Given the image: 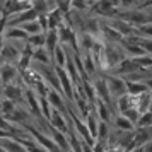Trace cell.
<instances>
[{
    "mask_svg": "<svg viewBox=\"0 0 152 152\" xmlns=\"http://www.w3.org/2000/svg\"><path fill=\"white\" fill-rule=\"evenodd\" d=\"M103 58H104V69H115L118 63L121 62L125 56V51L120 43H108L104 41L103 45Z\"/></svg>",
    "mask_w": 152,
    "mask_h": 152,
    "instance_id": "6da1fadb",
    "label": "cell"
},
{
    "mask_svg": "<svg viewBox=\"0 0 152 152\" xmlns=\"http://www.w3.org/2000/svg\"><path fill=\"white\" fill-rule=\"evenodd\" d=\"M91 10L99 17L115 19L120 14V0H96V2H92Z\"/></svg>",
    "mask_w": 152,
    "mask_h": 152,
    "instance_id": "7a4b0ae2",
    "label": "cell"
},
{
    "mask_svg": "<svg viewBox=\"0 0 152 152\" xmlns=\"http://www.w3.org/2000/svg\"><path fill=\"white\" fill-rule=\"evenodd\" d=\"M56 31H58V43H60V45L69 46L74 53H80V50H79V39H77V34H75V29L70 28L69 24H62V26L56 29Z\"/></svg>",
    "mask_w": 152,
    "mask_h": 152,
    "instance_id": "3957f363",
    "label": "cell"
},
{
    "mask_svg": "<svg viewBox=\"0 0 152 152\" xmlns=\"http://www.w3.org/2000/svg\"><path fill=\"white\" fill-rule=\"evenodd\" d=\"M118 19L128 22L133 28H138V26H144V24H149L152 22V14H145L142 10H120L118 14Z\"/></svg>",
    "mask_w": 152,
    "mask_h": 152,
    "instance_id": "277c9868",
    "label": "cell"
},
{
    "mask_svg": "<svg viewBox=\"0 0 152 152\" xmlns=\"http://www.w3.org/2000/svg\"><path fill=\"white\" fill-rule=\"evenodd\" d=\"M21 84L22 79H21ZM21 84H9L5 87H2V94L5 99H10L15 106H24L26 108V101H24V89L26 87H22Z\"/></svg>",
    "mask_w": 152,
    "mask_h": 152,
    "instance_id": "5b68a950",
    "label": "cell"
},
{
    "mask_svg": "<svg viewBox=\"0 0 152 152\" xmlns=\"http://www.w3.org/2000/svg\"><path fill=\"white\" fill-rule=\"evenodd\" d=\"M106 80V86H108V91L113 99H118L126 94V82H125L123 77H118V75H108L104 77Z\"/></svg>",
    "mask_w": 152,
    "mask_h": 152,
    "instance_id": "8992f818",
    "label": "cell"
},
{
    "mask_svg": "<svg viewBox=\"0 0 152 152\" xmlns=\"http://www.w3.org/2000/svg\"><path fill=\"white\" fill-rule=\"evenodd\" d=\"M21 58V50L15 46L12 41H5L4 46L0 50V63H10V65H17Z\"/></svg>",
    "mask_w": 152,
    "mask_h": 152,
    "instance_id": "52a82bcc",
    "label": "cell"
},
{
    "mask_svg": "<svg viewBox=\"0 0 152 152\" xmlns=\"http://www.w3.org/2000/svg\"><path fill=\"white\" fill-rule=\"evenodd\" d=\"M21 79V74L15 65L10 63H0V86L5 87L9 84H15V80Z\"/></svg>",
    "mask_w": 152,
    "mask_h": 152,
    "instance_id": "ba28073f",
    "label": "cell"
},
{
    "mask_svg": "<svg viewBox=\"0 0 152 152\" xmlns=\"http://www.w3.org/2000/svg\"><path fill=\"white\" fill-rule=\"evenodd\" d=\"M56 70V75L60 79V86H62V92H63V97L67 99V101H72V97H74V82H72V79L69 77L67 74V70L62 69V67H56L53 65Z\"/></svg>",
    "mask_w": 152,
    "mask_h": 152,
    "instance_id": "9c48e42d",
    "label": "cell"
},
{
    "mask_svg": "<svg viewBox=\"0 0 152 152\" xmlns=\"http://www.w3.org/2000/svg\"><path fill=\"white\" fill-rule=\"evenodd\" d=\"M46 99L48 103L51 104V108H55L56 111H60L62 115L69 116V104H67V99L63 97L62 92H58L55 89H50L48 94H46Z\"/></svg>",
    "mask_w": 152,
    "mask_h": 152,
    "instance_id": "30bf717a",
    "label": "cell"
},
{
    "mask_svg": "<svg viewBox=\"0 0 152 152\" xmlns=\"http://www.w3.org/2000/svg\"><path fill=\"white\" fill-rule=\"evenodd\" d=\"M140 70H144V69H140L137 63H135V60H133V58H123V60L118 63V65L111 70V72H113V75L126 77V75L135 74V72H140Z\"/></svg>",
    "mask_w": 152,
    "mask_h": 152,
    "instance_id": "8fae6325",
    "label": "cell"
},
{
    "mask_svg": "<svg viewBox=\"0 0 152 152\" xmlns=\"http://www.w3.org/2000/svg\"><path fill=\"white\" fill-rule=\"evenodd\" d=\"M5 120H7L9 123L15 125V126H24V125L29 123V120H31V113H29L24 106H17L10 115H7V116H4Z\"/></svg>",
    "mask_w": 152,
    "mask_h": 152,
    "instance_id": "7c38bea8",
    "label": "cell"
},
{
    "mask_svg": "<svg viewBox=\"0 0 152 152\" xmlns=\"http://www.w3.org/2000/svg\"><path fill=\"white\" fill-rule=\"evenodd\" d=\"M48 123L55 128V130H58V132H62V133H69V130H70V123H69V120H67V116L65 115H62L60 111H56L55 108L51 110V116H50V120H48Z\"/></svg>",
    "mask_w": 152,
    "mask_h": 152,
    "instance_id": "4fadbf2b",
    "label": "cell"
},
{
    "mask_svg": "<svg viewBox=\"0 0 152 152\" xmlns=\"http://www.w3.org/2000/svg\"><path fill=\"white\" fill-rule=\"evenodd\" d=\"M92 86H94V92H96V97H97V99H101L104 104H108L110 108H113V97H111L110 91H108V86H106L104 77L97 79V80L92 84Z\"/></svg>",
    "mask_w": 152,
    "mask_h": 152,
    "instance_id": "5bb4252c",
    "label": "cell"
},
{
    "mask_svg": "<svg viewBox=\"0 0 152 152\" xmlns=\"http://www.w3.org/2000/svg\"><path fill=\"white\" fill-rule=\"evenodd\" d=\"M31 7L28 2H22V0H5L4 2V14L2 15H15V14H21L24 10H28Z\"/></svg>",
    "mask_w": 152,
    "mask_h": 152,
    "instance_id": "9a60e30c",
    "label": "cell"
},
{
    "mask_svg": "<svg viewBox=\"0 0 152 152\" xmlns=\"http://www.w3.org/2000/svg\"><path fill=\"white\" fill-rule=\"evenodd\" d=\"M36 17H38V14L34 12V9L29 7L28 10H24L21 14H15V15H12V17H9L7 28H10V26H22V24H26V22H29V21H34Z\"/></svg>",
    "mask_w": 152,
    "mask_h": 152,
    "instance_id": "2e32d148",
    "label": "cell"
},
{
    "mask_svg": "<svg viewBox=\"0 0 152 152\" xmlns=\"http://www.w3.org/2000/svg\"><path fill=\"white\" fill-rule=\"evenodd\" d=\"M152 138V126H135L133 130V144L135 147H142Z\"/></svg>",
    "mask_w": 152,
    "mask_h": 152,
    "instance_id": "e0dca14e",
    "label": "cell"
},
{
    "mask_svg": "<svg viewBox=\"0 0 152 152\" xmlns=\"http://www.w3.org/2000/svg\"><path fill=\"white\" fill-rule=\"evenodd\" d=\"M110 26H111L113 29H115V31H116V33H118L120 36H121V38H128V36H132V34H137L133 26H130L128 22L121 21V19H118V17L111 19Z\"/></svg>",
    "mask_w": 152,
    "mask_h": 152,
    "instance_id": "ac0fdd59",
    "label": "cell"
},
{
    "mask_svg": "<svg viewBox=\"0 0 152 152\" xmlns=\"http://www.w3.org/2000/svg\"><path fill=\"white\" fill-rule=\"evenodd\" d=\"M94 106L97 108L96 116H97L99 121H104V123H111V121H113V111H111V108L108 106V104H104L101 99H97V97H96Z\"/></svg>",
    "mask_w": 152,
    "mask_h": 152,
    "instance_id": "d6986e66",
    "label": "cell"
},
{
    "mask_svg": "<svg viewBox=\"0 0 152 152\" xmlns=\"http://www.w3.org/2000/svg\"><path fill=\"white\" fill-rule=\"evenodd\" d=\"M4 39L5 41H26L28 33L17 26H10V28H5V31H4Z\"/></svg>",
    "mask_w": 152,
    "mask_h": 152,
    "instance_id": "ffe728a7",
    "label": "cell"
},
{
    "mask_svg": "<svg viewBox=\"0 0 152 152\" xmlns=\"http://www.w3.org/2000/svg\"><path fill=\"white\" fill-rule=\"evenodd\" d=\"M46 17H48V31L50 29H58L62 24H65V15L62 14L60 9H56V7L51 9L46 14Z\"/></svg>",
    "mask_w": 152,
    "mask_h": 152,
    "instance_id": "44dd1931",
    "label": "cell"
},
{
    "mask_svg": "<svg viewBox=\"0 0 152 152\" xmlns=\"http://www.w3.org/2000/svg\"><path fill=\"white\" fill-rule=\"evenodd\" d=\"M58 45H60V43H58V31H56V29H50L48 33H46V38H45V48H46L50 56H53L55 48Z\"/></svg>",
    "mask_w": 152,
    "mask_h": 152,
    "instance_id": "7402d4cb",
    "label": "cell"
},
{
    "mask_svg": "<svg viewBox=\"0 0 152 152\" xmlns=\"http://www.w3.org/2000/svg\"><path fill=\"white\" fill-rule=\"evenodd\" d=\"M0 147L5 149L7 152H28L26 147L19 140H15V138H2L0 140Z\"/></svg>",
    "mask_w": 152,
    "mask_h": 152,
    "instance_id": "603a6c76",
    "label": "cell"
},
{
    "mask_svg": "<svg viewBox=\"0 0 152 152\" xmlns=\"http://www.w3.org/2000/svg\"><path fill=\"white\" fill-rule=\"evenodd\" d=\"M135 97V108H137V111L142 115V113H145V111H149V106H151V91L149 92H144V94H140V96H133Z\"/></svg>",
    "mask_w": 152,
    "mask_h": 152,
    "instance_id": "cb8c5ba5",
    "label": "cell"
},
{
    "mask_svg": "<svg viewBox=\"0 0 152 152\" xmlns=\"http://www.w3.org/2000/svg\"><path fill=\"white\" fill-rule=\"evenodd\" d=\"M125 82H126V94L130 96H140L144 92H149L144 82H137V80H125Z\"/></svg>",
    "mask_w": 152,
    "mask_h": 152,
    "instance_id": "d4e9b609",
    "label": "cell"
},
{
    "mask_svg": "<svg viewBox=\"0 0 152 152\" xmlns=\"http://www.w3.org/2000/svg\"><path fill=\"white\" fill-rule=\"evenodd\" d=\"M113 125L116 126V130L120 132H133L135 130V125L132 123L128 118H125L123 115H118L113 118Z\"/></svg>",
    "mask_w": 152,
    "mask_h": 152,
    "instance_id": "484cf974",
    "label": "cell"
},
{
    "mask_svg": "<svg viewBox=\"0 0 152 152\" xmlns=\"http://www.w3.org/2000/svg\"><path fill=\"white\" fill-rule=\"evenodd\" d=\"M51 65H56V67L65 69V65H67V53H65V50H63L62 45H58L55 48V53L51 56Z\"/></svg>",
    "mask_w": 152,
    "mask_h": 152,
    "instance_id": "4316f807",
    "label": "cell"
},
{
    "mask_svg": "<svg viewBox=\"0 0 152 152\" xmlns=\"http://www.w3.org/2000/svg\"><path fill=\"white\" fill-rule=\"evenodd\" d=\"M133 106H135V97L130 96V94H125V96L116 99V108H118V111H120V115L125 113L126 110L133 108Z\"/></svg>",
    "mask_w": 152,
    "mask_h": 152,
    "instance_id": "83f0119b",
    "label": "cell"
},
{
    "mask_svg": "<svg viewBox=\"0 0 152 152\" xmlns=\"http://www.w3.org/2000/svg\"><path fill=\"white\" fill-rule=\"evenodd\" d=\"M33 62L36 63H43V65H51V56L48 55L46 48H36L33 51Z\"/></svg>",
    "mask_w": 152,
    "mask_h": 152,
    "instance_id": "f1b7e54d",
    "label": "cell"
},
{
    "mask_svg": "<svg viewBox=\"0 0 152 152\" xmlns=\"http://www.w3.org/2000/svg\"><path fill=\"white\" fill-rule=\"evenodd\" d=\"M77 39L80 41V45H79V50L82 48V50H86L87 53H89L91 50L94 48V45H96V36L89 34V33H82V34H80V38H77Z\"/></svg>",
    "mask_w": 152,
    "mask_h": 152,
    "instance_id": "f546056e",
    "label": "cell"
},
{
    "mask_svg": "<svg viewBox=\"0 0 152 152\" xmlns=\"http://www.w3.org/2000/svg\"><path fill=\"white\" fill-rule=\"evenodd\" d=\"M110 123H104V121H99L97 123V135H96V142H103V144H106L108 140H110Z\"/></svg>",
    "mask_w": 152,
    "mask_h": 152,
    "instance_id": "4dcf8cb0",
    "label": "cell"
},
{
    "mask_svg": "<svg viewBox=\"0 0 152 152\" xmlns=\"http://www.w3.org/2000/svg\"><path fill=\"white\" fill-rule=\"evenodd\" d=\"M45 38H46V33H38V34H29L28 36V45L33 50L36 48H43L45 46Z\"/></svg>",
    "mask_w": 152,
    "mask_h": 152,
    "instance_id": "1f68e13d",
    "label": "cell"
},
{
    "mask_svg": "<svg viewBox=\"0 0 152 152\" xmlns=\"http://www.w3.org/2000/svg\"><path fill=\"white\" fill-rule=\"evenodd\" d=\"M84 123H86V126H87V130H89L91 137L96 140V135H97V123H99L97 116H94L92 113H89V115L86 116V120H84Z\"/></svg>",
    "mask_w": 152,
    "mask_h": 152,
    "instance_id": "d6a6232c",
    "label": "cell"
},
{
    "mask_svg": "<svg viewBox=\"0 0 152 152\" xmlns=\"http://www.w3.org/2000/svg\"><path fill=\"white\" fill-rule=\"evenodd\" d=\"M31 7L34 9L36 14H48L51 7H50V0H34L31 4Z\"/></svg>",
    "mask_w": 152,
    "mask_h": 152,
    "instance_id": "836d02e7",
    "label": "cell"
},
{
    "mask_svg": "<svg viewBox=\"0 0 152 152\" xmlns=\"http://www.w3.org/2000/svg\"><path fill=\"white\" fill-rule=\"evenodd\" d=\"M17 28H21V29H24L26 33H28V36L29 34H38V33H43L41 31V26H39V22L36 21H29V22H26V24H22V26H17Z\"/></svg>",
    "mask_w": 152,
    "mask_h": 152,
    "instance_id": "e575fe53",
    "label": "cell"
},
{
    "mask_svg": "<svg viewBox=\"0 0 152 152\" xmlns=\"http://www.w3.org/2000/svg\"><path fill=\"white\" fill-rule=\"evenodd\" d=\"M84 70H86V74H87V77H91L94 72H96V63H94V60H92V55L91 53H86V56H84Z\"/></svg>",
    "mask_w": 152,
    "mask_h": 152,
    "instance_id": "d590c367",
    "label": "cell"
},
{
    "mask_svg": "<svg viewBox=\"0 0 152 152\" xmlns=\"http://www.w3.org/2000/svg\"><path fill=\"white\" fill-rule=\"evenodd\" d=\"M15 108H17V106H15L10 99H5V97H4V99H2V104H0V116H7V115H10Z\"/></svg>",
    "mask_w": 152,
    "mask_h": 152,
    "instance_id": "8d00e7d4",
    "label": "cell"
},
{
    "mask_svg": "<svg viewBox=\"0 0 152 152\" xmlns=\"http://www.w3.org/2000/svg\"><path fill=\"white\" fill-rule=\"evenodd\" d=\"M133 60H135V63H137L140 69H151L152 67V56L151 55H142V56H132Z\"/></svg>",
    "mask_w": 152,
    "mask_h": 152,
    "instance_id": "74e56055",
    "label": "cell"
},
{
    "mask_svg": "<svg viewBox=\"0 0 152 152\" xmlns=\"http://www.w3.org/2000/svg\"><path fill=\"white\" fill-rule=\"evenodd\" d=\"M135 126H152V111H145V113H142Z\"/></svg>",
    "mask_w": 152,
    "mask_h": 152,
    "instance_id": "f35d334b",
    "label": "cell"
},
{
    "mask_svg": "<svg viewBox=\"0 0 152 152\" xmlns=\"http://www.w3.org/2000/svg\"><path fill=\"white\" fill-rule=\"evenodd\" d=\"M135 33H138V36H144V38H151L152 39V22L135 28Z\"/></svg>",
    "mask_w": 152,
    "mask_h": 152,
    "instance_id": "ab89813d",
    "label": "cell"
},
{
    "mask_svg": "<svg viewBox=\"0 0 152 152\" xmlns=\"http://www.w3.org/2000/svg\"><path fill=\"white\" fill-rule=\"evenodd\" d=\"M121 115H123L125 118H128L133 125H137L138 118H140V113L137 111V108H135V106H133V108H130V110H126L125 113H121Z\"/></svg>",
    "mask_w": 152,
    "mask_h": 152,
    "instance_id": "60d3db41",
    "label": "cell"
},
{
    "mask_svg": "<svg viewBox=\"0 0 152 152\" xmlns=\"http://www.w3.org/2000/svg\"><path fill=\"white\" fill-rule=\"evenodd\" d=\"M87 7H89V2H87V0H70V9L86 10Z\"/></svg>",
    "mask_w": 152,
    "mask_h": 152,
    "instance_id": "b9f144b4",
    "label": "cell"
},
{
    "mask_svg": "<svg viewBox=\"0 0 152 152\" xmlns=\"http://www.w3.org/2000/svg\"><path fill=\"white\" fill-rule=\"evenodd\" d=\"M36 21L39 22V26H41V31H43V33H48V17H46V14H38Z\"/></svg>",
    "mask_w": 152,
    "mask_h": 152,
    "instance_id": "7bdbcfd3",
    "label": "cell"
},
{
    "mask_svg": "<svg viewBox=\"0 0 152 152\" xmlns=\"http://www.w3.org/2000/svg\"><path fill=\"white\" fill-rule=\"evenodd\" d=\"M92 152H106V144H103V142H94Z\"/></svg>",
    "mask_w": 152,
    "mask_h": 152,
    "instance_id": "ee69618b",
    "label": "cell"
},
{
    "mask_svg": "<svg viewBox=\"0 0 152 152\" xmlns=\"http://www.w3.org/2000/svg\"><path fill=\"white\" fill-rule=\"evenodd\" d=\"M135 4V0H120V7L126 9V10H130V7Z\"/></svg>",
    "mask_w": 152,
    "mask_h": 152,
    "instance_id": "f6af8a7d",
    "label": "cell"
},
{
    "mask_svg": "<svg viewBox=\"0 0 152 152\" xmlns=\"http://www.w3.org/2000/svg\"><path fill=\"white\" fill-rule=\"evenodd\" d=\"M138 10H144V9H152V0H144L140 5H138Z\"/></svg>",
    "mask_w": 152,
    "mask_h": 152,
    "instance_id": "bcb514c9",
    "label": "cell"
},
{
    "mask_svg": "<svg viewBox=\"0 0 152 152\" xmlns=\"http://www.w3.org/2000/svg\"><path fill=\"white\" fill-rule=\"evenodd\" d=\"M106 152H125V151L116 147V145H111V147H106Z\"/></svg>",
    "mask_w": 152,
    "mask_h": 152,
    "instance_id": "7dc6e473",
    "label": "cell"
},
{
    "mask_svg": "<svg viewBox=\"0 0 152 152\" xmlns=\"http://www.w3.org/2000/svg\"><path fill=\"white\" fill-rule=\"evenodd\" d=\"M82 152H92V145L86 144V142L82 140Z\"/></svg>",
    "mask_w": 152,
    "mask_h": 152,
    "instance_id": "c3c4849f",
    "label": "cell"
},
{
    "mask_svg": "<svg viewBox=\"0 0 152 152\" xmlns=\"http://www.w3.org/2000/svg\"><path fill=\"white\" fill-rule=\"evenodd\" d=\"M144 152H152V138L144 145Z\"/></svg>",
    "mask_w": 152,
    "mask_h": 152,
    "instance_id": "681fc988",
    "label": "cell"
},
{
    "mask_svg": "<svg viewBox=\"0 0 152 152\" xmlns=\"http://www.w3.org/2000/svg\"><path fill=\"white\" fill-rule=\"evenodd\" d=\"M144 84L147 86V89H149V91H152V77H149V79H145V80H144Z\"/></svg>",
    "mask_w": 152,
    "mask_h": 152,
    "instance_id": "f907efd6",
    "label": "cell"
},
{
    "mask_svg": "<svg viewBox=\"0 0 152 152\" xmlns=\"http://www.w3.org/2000/svg\"><path fill=\"white\" fill-rule=\"evenodd\" d=\"M128 152H144V145H142V147H135V149H132V151H128Z\"/></svg>",
    "mask_w": 152,
    "mask_h": 152,
    "instance_id": "816d5d0a",
    "label": "cell"
},
{
    "mask_svg": "<svg viewBox=\"0 0 152 152\" xmlns=\"http://www.w3.org/2000/svg\"><path fill=\"white\" fill-rule=\"evenodd\" d=\"M4 43H5V39H4V34H0V50H2V46H4Z\"/></svg>",
    "mask_w": 152,
    "mask_h": 152,
    "instance_id": "f5cc1de1",
    "label": "cell"
},
{
    "mask_svg": "<svg viewBox=\"0 0 152 152\" xmlns=\"http://www.w3.org/2000/svg\"><path fill=\"white\" fill-rule=\"evenodd\" d=\"M22 2H28L29 5H31V4H33V2H34V0H22Z\"/></svg>",
    "mask_w": 152,
    "mask_h": 152,
    "instance_id": "db71d44e",
    "label": "cell"
},
{
    "mask_svg": "<svg viewBox=\"0 0 152 152\" xmlns=\"http://www.w3.org/2000/svg\"><path fill=\"white\" fill-rule=\"evenodd\" d=\"M0 152H7V151H5V149H2V147H0Z\"/></svg>",
    "mask_w": 152,
    "mask_h": 152,
    "instance_id": "11a10c76",
    "label": "cell"
},
{
    "mask_svg": "<svg viewBox=\"0 0 152 152\" xmlns=\"http://www.w3.org/2000/svg\"><path fill=\"white\" fill-rule=\"evenodd\" d=\"M87 2H89V4H92V2H96V0H87Z\"/></svg>",
    "mask_w": 152,
    "mask_h": 152,
    "instance_id": "9f6ffc18",
    "label": "cell"
},
{
    "mask_svg": "<svg viewBox=\"0 0 152 152\" xmlns=\"http://www.w3.org/2000/svg\"><path fill=\"white\" fill-rule=\"evenodd\" d=\"M151 97H152V91H151Z\"/></svg>",
    "mask_w": 152,
    "mask_h": 152,
    "instance_id": "6f0895ef",
    "label": "cell"
},
{
    "mask_svg": "<svg viewBox=\"0 0 152 152\" xmlns=\"http://www.w3.org/2000/svg\"><path fill=\"white\" fill-rule=\"evenodd\" d=\"M151 14H152V9H151Z\"/></svg>",
    "mask_w": 152,
    "mask_h": 152,
    "instance_id": "680465c9",
    "label": "cell"
},
{
    "mask_svg": "<svg viewBox=\"0 0 152 152\" xmlns=\"http://www.w3.org/2000/svg\"><path fill=\"white\" fill-rule=\"evenodd\" d=\"M0 104H2V101H0Z\"/></svg>",
    "mask_w": 152,
    "mask_h": 152,
    "instance_id": "91938a15",
    "label": "cell"
},
{
    "mask_svg": "<svg viewBox=\"0 0 152 152\" xmlns=\"http://www.w3.org/2000/svg\"><path fill=\"white\" fill-rule=\"evenodd\" d=\"M151 70H152V67H151Z\"/></svg>",
    "mask_w": 152,
    "mask_h": 152,
    "instance_id": "94428289",
    "label": "cell"
}]
</instances>
